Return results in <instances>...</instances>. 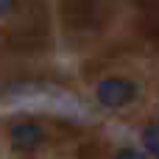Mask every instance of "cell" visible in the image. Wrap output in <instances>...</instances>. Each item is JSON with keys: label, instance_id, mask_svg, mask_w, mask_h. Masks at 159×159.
Masks as SVG:
<instances>
[{"label": "cell", "instance_id": "6da1fadb", "mask_svg": "<svg viewBox=\"0 0 159 159\" xmlns=\"http://www.w3.org/2000/svg\"><path fill=\"white\" fill-rule=\"evenodd\" d=\"M61 17L73 31H95L106 20L98 0H61Z\"/></svg>", "mask_w": 159, "mask_h": 159}, {"label": "cell", "instance_id": "7a4b0ae2", "mask_svg": "<svg viewBox=\"0 0 159 159\" xmlns=\"http://www.w3.org/2000/svg\"><path fill=\"white\" fill-rule=\"evenodd\" d=\"M98 101L109 109H117V106H126L134 95H137V84L129 81V78H103L95 89Z\"/></svg>", "mask_w": 159, "mask_h": 159}, {"label": "cell", "instance_id": "3957f363", "mask_svg": "<svg viewBox=\"0 0 159 159\" xmlns=\"http://www.w3.org/2000/svg\"><path fill=\"white\" fill-rule=\"evenodd\" d=\"M42 140H45V131L36 123H17L11 129V145L17 151H34L42 145Z\"/></svg>", "mask_w": 159, "mask_h": 159}, {"label": "cell", "instance_id": "277c9868", "mask_svg": "<svg viewBox=\"0 0 159 159\" xmlns=\"http://www.w3.org/2000/svg\"><path fill=\"white\" fill-rule=\"evenodd\" d=\"M143 28H145V34L159 36V0H154V3L145 8V14H143Z\"/></svg>", "mask_w": 159, "mask_h": 159}, {"label": "cell", "instance_id": "5b68a950", "mask_svg": "<svg viewBox=\"0 0 159 159\" xmlns=\"http://www.w3.org/2000/svg\"><path fill=\"white\" fill-rule=\"evenodd\" d=\"M143 143H145L148 154L154 159H159V123L157 126H148V129L143 131Z\"/></svg>", "mask_w": 159, "mask_h": 159}, {"label": "cell", "instance_id": "8992f818", "mask_svg": "<svg viewBox=\"0 0 159 159\" xmlns=\"http://www.w3.org/2000/svg\"><path fill=\"white\" fill-rule=\"evenodd\" d=\"M115 159H145L140 151H134V148H123V151H117V157Z\"/></svg>", "mask_w": 159, "mask_h": 159}, {"label": "cell", "instance_id": "52a82bcc", "mask_svg": "<svg viewBox=\"0 0 159 159\" xmlns=\"http://www.w3.org/2000/svg\"><path fill=\"white\" fill-rule=\"evenodd\" d=\"M11 11H14V0H0V17H6Z\"/></svg>", "mask_w": 159, "mask_h": 159}]
</instances>
